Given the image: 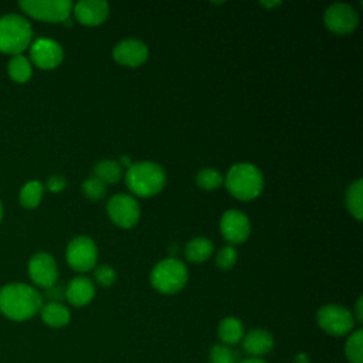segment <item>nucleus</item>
<instances>
[{
  "instance_id": "9b49d317",
  "label": "nucleus",
  "mask_w": 363,
  "mask_h": 363,
  "mask_svg": "<svg viewBox=\"0 0 363 363\" xmlns=\"http://www.w3.org/2000/svg\"><path fill=\"white\" fill-rule=\"evenodd\" d=\"M220 231L230 244L244 242L251 231L248 217L240 210H227L220 220Z\"/></svg>"
},
{
  "instance_id": "f257e3e1",
  "label": "nucleus",
  "mask_w": 363,
  "mask_h": 363,
  "mask_svg": "<svg viewBox=\"0 0 363 363\" xmlns=\"http://www.w3.org/2000/svg\"><path fill=\"white\" fill-rule=\"evenodd\" d=\"M40 292L23 282H14L0 289V312L11 320H27L40 312Z\"/></svg>"
},
{
  "instance_id": "dca6fc26",
  "label": "nucleus",
  "mask_w": 363,
  "mask_h": 363,
  "mask_svg": "<svg viewBox=\"0 0 363 363\" xmlns=\"http://www.w3.org/2000/svg\"><path fill=\"white\" fill-rule=\"evenodd\" d=\"M65 296L74 306H84L89 303L95 296V286L92 281L86 277H75L69 281Z\"/></svg>"
},
{
  "instance_id": "5701e85b",
  "label": "nucleus",
  "mask_w": 363,
  "mask_h": 363,
  "mask_svg": "<svg viewBox=\"0 0 363 363\" xmlns=\"http://www.w3.org/2000/svg\"><path fill=\"white\" fill-rule=\"evenodd\" d=\"M7 69H9V75L11 77V79L16 82H20V84L28 81L31 77V72H33L30 61L20 54L14 55L10 60Z\"/></svg>"
},
{
  "instance_id": "b1692460",
  "label": "nucleus",
  "mask_w": 363,
  "mask_h": 363,
  "mask_svg": "<svg viewBox=\"0 0 363 363\" xmlns=\"http://www.w3.org/2000/svg\"><path fill=\"white\" fill-rule=\"evenodd\" d=\"M43 197V184L38 180H31L24 184L20 191V203L26 208H34L40 204Z\"/></svg>"
},
{
  "instance_id": "f704fd0d",
  "label": "nucleus",
  "mask_w": 363,
  "mask_h": 363,
  "mask_svg": "<svg viewBox=\"0 0 363 363\" xmlns=\"http://www.w3.org/2000/svg\"><path fill=\"white\" fill-rule=\"evenodd\" d=\"M119 164H122V166H126V167H129V166L132 164V163H130V157H129V156H121Z\"/></svg>"
},
{
  "instance_id": "7c9ffc66",
  "label": "nucleus",
  "mask_w": 363,
  "mask_h": 363,
  "mask_svg": "<svg viewBox=\"0 0 363 363\" xmlns=\"http://www.w3.org/2000/svg\"><path fill=\"white\" fill-rule=\"evenodd\" d=\"M47 187L54 191V193H58L61 191L64 187H65V179L61 177V176H52L48 179L47 182Z\"/></svg>"
},
{
  "instance_id": "39448f33",
  "label": "nucleus",
  "mask_w": 363,
  "mask_h": 363,
  "mask_svg": "<svg viewBox=\"0 0 363 363\" xmlns=\"http://www.w3.org/2000/svg\"><path fill=\"white\" fill-rule=\"evenodd\" d=\"M189 274L186 265L174 258L169 257L159 261L150 272L152 286L162 294H176L187 282Z\"/></svg>"
},
{
  "instance_id": "a211bd4d",
  "label": "nucleus",
  "mask_w": 363,
  "mask_h": 363,
  "mask_svg": "<svg viewBox=\"0 0 363 363\" xmlns=\"http://www.w3.org/2000/svg\"><path fill=\"white\" fill-rule=\"evenodd\" d=\"M41 319L51 328H62L69 322V311L60 302L52 301L41 306Z\"/></svg>"
},
{
  "instance_id": "423d86ee",
  "label": "nucleus",
  "mask_w": 363,
  "mask_h": 363,
  "mask_svg": "<svg viewBox=\"0 0 363 363\" xmlns=\"http://www.w3.org/2000/svg\"><path fill=\"white\" fill-rule=\"evenodd\" d=\"M316 320L319 326L332 336L347 335L354 326L353 313L336 303L323 305L316 313Z\"/></svg>"
},
{
  "instance_id": "f03ea898",
  "label": "nucleus",
  "mask_w": 363,
  "mask_h": 363,
  "mask_svg": "<svg viewBox=\"0 0 363 363\" xmlns=\"http://www.w3.org/2000/svg\"><path fill=\"white\" fill-rule=\"evenodd\" d=\"M128 189L139 197H152L162 191L166 184V173L155 162L132 163L125 174Z\"/></svg>"
},
{
  "instance_id": "2eb2a0df",
  "label": "nucleus",
  "mask_w": 363,
  "mask_h": 363,
  "mask_svg": "<svg viewBox=\"0 0 363 363\" xmlns=\"http://www.w3.org/2000/svg\"><path fill=\"white\" fill-rule=\"evenodd\" d=\"M109 13V4L104 0H81L74 6L77 20L84 26H98L104 23Z\"/></svg>"
},
{
  "instance_id": "393cba45",
  "label": "nucleus",
  "mask_w": 363,
  "mask_h": 363,
  "mask_svg": "<svg viewBox=\"0 0 363 363\" xmlns=\"http://www.w3.org/2000/svg\"><path fill=\"white\" fill-rule=\"evenodd\" d=\"M345 354L350 363H363V330L353 332L345 345Z\"/></svg>"
},
{
  "instance_id": "2f4dec72",
  "label": "nucleus",
  "mask_w": 363,
  "mask_h": 363,
  "mask_svg": "<svg viewBox=\"0 0 363 363\" xmlns=\"http://www.w3.org/2000/svg\"><path fill=\"white\" fill-rule=\"evenodd\" d=\"M362 303H363V299H362V296H360V298L357 299V302H356V308H354V309H356V312H354V313H356V319H357L359 322H362V320H363V311H362V308H363V306H362Z\"/></svg>"
},
{
  "instance_id": "f3484780",
  "label": "nucleus",
  "mask_w": 363,
  "mask_h": 363,
  "mask_svg": "<svg viewBox=\"0 0 363 363\" xmlns=\"http://www.w3.org/2000/svg\"><path fill=\"white\" fill-rule=\"evenodd\" d=\"M242 337V347L252 357L267 354L274 347V337L265 329H252Z\"/></svg>"
},
{
  "instance_id": "1a4fd4ad",
  "label": "nucleus",
  "mask_w": 363,
  "mask_h": 363,
  "mask_svg": "<svg viewBox=\"0 0 363 363\" xmlns=\"http://www.w3.org/2000/svg\"><path fill=\"white\" fill-rule=\"evenodd\" d=\"M106 213L109 218L122 228H132L138 224L140 208L138 201L129 194H115L106 203Z\"/></svg>"
},
{
  "instance_id": "7ed1b4c3",
  "label": "nucleus",
  "mask_w": 363,
  "mask_h": 363,
  "mask_svg": "<svg viewBox=\"0 0 363 363\" xmlns=\"http://www.w3.org/2000/svg\"><path fill=\"white\" fill-rule=\"evenodd\" d=\"M227 190L238 200L255 199L264 187L261 170L251 163H237L230 167L225 176Z\"/></svg>"
},
{
  "instance_id": "9d476101",
  "label": "nucleus",
  "mask_w": 363,
  "mask_h": 363,
  "mask_svg": "<svg viewBox=\"0 0 363 363\" xmlns=\"http://www.w3.org/2000/svg\"><path fill=\"white\" fill-rule=\"evenodd\" d=\"M323 21L330 31L336 34H349L359 24V14L350 4L335 3L326 9Z\"/></svg>"
},
{
  "instance_id": "c85d7f7f",
  "label": "nucleus",
  "mask_w": 363,
  "mask_h": 363,
  "mask_svg": "<svg viewBox=\"0 0 363 363\" xmlns=\"http://www.w3.org/2000/svg\"><path fill=\"white\" fill-rule=\"evenodd\" d=\"M237 261V251L234 247L231 245H225L221 247L216 255V264L221 268V269H230L234 267Z\"/></svg>"
},
{
  "instance_id": "e433bc0d",
  "label": "nucleus",
  "mask_w": 363,
  "mask_h": 363,
  "mask_svg": "<svg viewBox=\"0 0 363 363\" xmlns=\"http://www.w3.org/2000/svg\"><path fill=\"white\" fill-rule=\"evenodd\" d=\"M1 217H3V207H1V203H0V221H1Z\"/></svg>"
},
{
  "instance_id": "4be33fe9",
  "label": "nucleus",
  "mask_w": 363,
  "mask_h": 363,
  "mask_svg": "<svg viewBox=\"0 0 363 363\" xmlns=\"http://www.w3.org/2000/svg\"><path fill=\"white\" fill-rule=\"evenodd\" d=\"M92 174L105 184L116 183L122 177V166L115 160H101L95 164Z\"/></svg>"
},
{
  "instance_id": "cd10ccee",
  "label": "nucleus",
  "mask_w": 363,
  "mask_h": 363,
  "mask_svg": "<svg viewBox=\"0 0 363 363\" xmlns=\"http://www.w3.org/2000/svg\"><path fill=\"white\" fill-rule=\"evenodd\" d=\"M82 190H84V194L89 200H101L106 193V184L92 176V177H88L86 180H84Z\"/></svg>"
},
{
  "instance_id": "c756f323",
  "label": "nucleus",
  "mask_w": 363,
  "mask_h": 363,
  "mask_svg": "<svg viewBox=\"0 0 363 363\" xmlns=\"http://www.w3.org/2000/svg\"><path fill=\"white\" fill-rule=\"evenodd\" d=\"M94 277L102 286H111L116 279V272L109 265H99L94 271Z\"/></svg>"
},
{
  "instance_id": "f8f14e48",
  "label": "nucleus",
  "mask_w": 363,
  "mask_h": 363,
  "mask_svg": "<svg viewBox=\"0 0 363 363\" xmlns=\"http://www.w3.org/2000/svg\"><path fill=\"white\" fill-rule=\"evenodd\" d=\"M30 57L37 67L43 69H52L61 64L64 51L57 41L51 38H40L33 43Z\"/></svg>"
},
{
  "instance_id": "a878e982",
  "label": "nucleus",
  "mask_w": 363,
  "mask_h": 363,
  "mask_svg": "<svg viewBox=\"0 0 363 363\" xmlns=\"http://www.w3.org/2000/svg\"><path fill=\"white\" fill-rule=\"evenodd\" d=\"M223 183V176L218 170L213 167L200 169L196 174V184L203 190H213L220 187Z\"/></svg>"
},
{
  "instance_id": "0eeeda50",
  "label": "nucleus",
  "mask_w": 363,
  "mask_h": 363,
  "mask_svg": "<svg viewBox=\"0 0 363 363\" xmlns=\"http://www.w3.org/2000/svg\"><path fill=\"white\" fill-rule=\"evenodd\" d=\"M20 7L31 17L43 21H67L72 9L69 0H21Z\"/></svg>"
},
{
  "instance_id": "ddd939ff",
  "label": "nucleus",
  "mask_w": 363,
  "mask_h": 363,
  "mask_svg": "<svg viewBox=\"0 0 363 363\" xmlns=\"http://www.w3.org/2000/svg\"><path fill=\"white\" fill-rule=\"evenodd\" d=\"M28 274L34 284L43 288H51L57 281L58 269L54 258L50 254L38 252L33 255L28 262Z\"/></svg>"
},
{
  "instance_id": "72a5a7b5",
  "label": "nucleus",
  "mask_w": 363,
  "mask_h": 363,
  "mask_svg": "<svg viewBox=\"0 0 363 363\" xmlns=\"http://www.w3.org/2000/svg\"><path fill=\"white\" fill-rule=\"evenodd\" d=\"M294 363H309L308 360V356L306 354H298L294 360Z\"/></svg>"
},
{
  "instance_id": "412c9836",
  "label": "nucleus",
  "mask_w": 363,
  "mask_h": 363,
  "mask_svg": "<svg viewBox=\"0 0 363 363\" xmlns=\"http://www.w3.org/2000/svg\"><path fill=\"white\" fill-rule=\"evenodd\" d=\"M346 206L349 213L357 220H362L363 214V180L357 179L353 182L346 191Z\"/></svg>"
},
{
  "instance_id": "6ab92c4d",
  "label": "nucleus",
  "mask_w": 363,
  "mask_h": 363,
  "mask_svg": "<svg viewBox=\"0 0 363 363\" xmlns=\"http://www.w3.org/2000/svg\"><path fill=\"white\" fill-rule=\"evenodd\" d=\"M213 254V242L207 237H196L184 247V257L194 264L204 262Z\"/></svg>"
},
{
  "instance_id": "6e6552de",
  "label": "nucleus",
  "mask_w": 363,
  "mask_h": 363,
  "mask_svg": "<svg viewBox=\"0 0 363 363\" xmlns=\"http://www.w3.org/2000/svg\"><path fill=\"white\" fill-rule=\"evenodd\" d=\"M65 257L68 265L72 269L78 272H86L95 267L98 259V250L92 238L79 235L69 241Z\"/></svg>"
},
{
  "instance_id": "bb28decb",
  "label": "nucleus",
  "mask_w": 363,
  "mask_h": 363,
  "mask_svg": "<svg viewBox=\"0 0 363 363\" xmlns=\"http://www.w3.org/2000/svg\"><path fill=\"white\" fill-rule=\"evenodd\" d=\"M210 363H237V354L227 345H214L210 350Z\"/></svg>"
},
{
  "instance_id": "aec40b11",
  "label": "nucleus",
  "mask_w": 363,
  "mask_h": 363,
  "mask_svg": "<svg viewBox=\"0 0 363 363\" xmlns=\"http://www.w3.org/2000/svg\"><path fill=\"white\" fill-rule=\"evenodd\" d=\"M218 336L224 345H235L244 336V328L240 319L234 316L224 318L218 325Z\"/></svg>"
},
{
  "instance_id": "c9c22d12",
  "label": "nucleus",
  "mask_w": 363,
  "mask_h": 363,
  "mask_svg": "<svg viewBox=\"0 0 363 363\" xmlns=\"http://www.w3.org/2000/svg\"><path fill=\"white\" fill-rule=\"evenodd\" d=\"M259 4H262L265 7H277L281 4V1H261Z\"/></svg>"
},
{
  "instance_id": "473e14b6",
  "label": "nucleus",
  "mask_w": 363,
  "mask_h": 363,
  "mask_svg": "<svg viewBox=\"0 0 363 363\" xmlns=\"http://www.w3.org/2000/svg\"><path fill=\"white\" fill-rule=\"evenodd\" d=\"M240 363H267V362L261 357H247V359L241 360Z\"/></svg>"
},
{
  "instance_id": "20e7f679",
  "label": "nucleus",
  "mask_w": 363,
  "mask_h": 363,
  "mask_svg": "<svg viewBox=\"0 0 363 363\" xmlns=\"http://www.w3.org/2000/svg\"><path fill=\"white\" fill-rule=\"evenodd\" d=\"M31 41V26L18 14L0 18V51L18 55Z\"/></svg>"
},
{
  "instance_id": "4468645a",
  "label": "nucleus",
  "mask_w": 363,
  "mask_h": 363,
  "mask_svg": "<svg viewBox=\"0 0 363 363\" xmlns=\"http://www.w3.org/2000/svg\"><path fill=\"white\" fill-rule=\"evenodd\" d=\"M113 60L126 67H139L142 65L147 57L149 50L147 45L136 38H128L119 41L112 51Z\"/></svg>"
}]
</instances>
